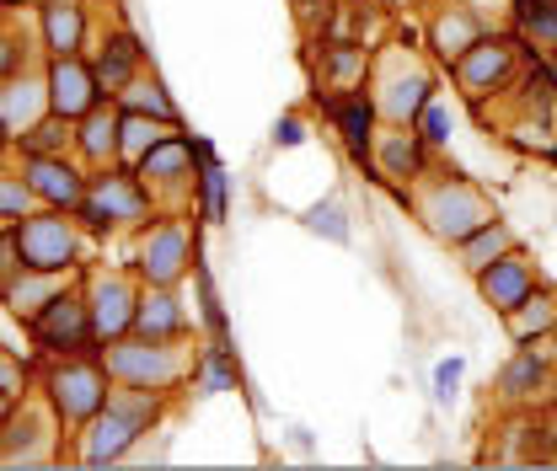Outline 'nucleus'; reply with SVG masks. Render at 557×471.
I'll list each match as a JSON object with an SVG mask.
<instances>
[{"instance_id": "nucleus-29", "label": "nucleus", "mask_w": 557, "mask_h": 471, "mask_svg": "<svg viewBox=\"0 0 557 471\" xmlns=\"http://www.w3.org/2000/svg\"><path fill=\"white\" fill-rule=\"evenodd\" d=\"M364 70H370V60H364V49L359 44H333V49H322V80L327 86H359L364 80Z\"/></svg>"}, {"instance_id": "nucleus-33", "label": "nucleus", "mask_w": 557, "mask_h": 471, "mask_svg": "<svg viewBox=\"0 0 557 471\" xmlns=\"http://www.w3.org/2000/svg\"><path fill=\"white\" fill-rule=\"evenodd\" d=\"M33 203H38V194L27 188V177H22V172H0V214L27 220V214H33Z\"/></svg>"}, {"instance_id": "nucleus-1", "label": "nucleus", "mask_w": 557, "mask_h": 471, "mask_svg": "<svg viewBox=\"0 0 557 471\" xmlns=\"http://www.w3.org/2000/svg\"><path fill=\"white\" fill-rule=\"evenodd\" d=\"M156 412H161V392H150V386H119V392H108V407L91 418V434H86V450H81V461L86 467H108V461H124L129 450H135V439L156 423Z\"/></svg>"}, {"instance_id": "nucleus-5", "label": "nucleus", "mask_w": 557, "mask_h": 471, "mask_svg": "<svg viewBox=\"0 0 557 471\" xmlns=\"http://www.w3.org/2000/svg\"><path fill=\"white\" fill-rule=\"evenodd\" d=\"M493 220V203L483 199V188H472L467 177H450V183H434L429 188V199H423V225L440 236V241H461V236H472L478 225Z\"/></svg>"}, {"instance_id": "nucleus-27", "label": "nucleus", "mask_w": 557, "mask_h": 471, "mask_svg": "<svg viewBox=\"0 0 557 471\" xmlns=\"http://www.w3.org/2000/svg\"><path fill=\"white\" fill-rule=\"evenodd\" d=\"M333 119H338V129H344L348 150L364 161L370 156V145H375V102H364V97H348L333 108Z\"/></svg>"}, {"instance_id": "nucleus-40", "label": "nucleus", "mask_w": 557, "mask_h": 471, "mask_svg": "<svg viewBox=\"0 0 557 471\" xmlns=\"http://www.w3.org/2000/svg\"><path fill=\"white\" fill-rule=\"evenodd\" d=\"M278 139H284V145H295V139H300V124H289V119H284V124H278Z\"/></svg>"}, {"instance_id": "nucleus-9", "label": "nucleus", "mask_w": 557, "mask_h": 471, "mask_svg": "<svg viewBox=\"0 0 557 471\" xmlns=\"http://www.w3.org/2000/svg\"><path fill=\"white\" fill-rule=\"evenodd\" d=\"M22 177H27V188L38 194V203H49V209H70V214H81V199H86V172L65 161V156H27L22 161Z\"/></svg>"}, {"instance_id": "nucleus-41", "label": "nucleus", "mask_w": 557, "mask_h": 471, "mask_svg": "<svg viewBox=\"0 0 557 471\" xmlns=\"http://www.w3.org/2000/svg\"><path fill=\"white\" fill-rule=\"evenodd\" d=\"M11 402H16V397H5V392H0V423L11 418Z\"/></svg>"}, {"instance_id": "nucleus-10", "label": "nucleus", "mask_w": 557, "mask_h": 471, "mask_svg": "<svg viewBox=\"0 0 557 471\" xmlns=\"http://www.w3.org/2000/svg\"><path fill=\"white\" fill-rule=\"evenodd\" d=\"M49 102H54L60 119L81 124V119L102 102V80H97V70L86 65L81 54H60V60L49 65Z\"/></svg>"}, {"instance_id": "nucleus-45", "label": "nucleus", "mask_w": 557, "mask_h": 471, "mask_svg": "<svg viewBox=\"0 0 557 471\" xmlns=\"http://www.w3.org/2000/svg\"><path fill=\"white\" fill-rule=\"evenodd\" d=\"M0 5H33V0H0Z\"/></svg>"}, {"instance_id": "nucleus-19", "label": "nucleus", "mask_w": 557, "mask_h": 471, "mask_svg": "<svg viewBox=\"0 0 557 471\" xmlns=\"http://www.w3.org/2000/svg\"><path fill=\"white\" fill-rule=\"evenodd\" d=\"M370 156H375V161H381V172H386V177H397V183L423 177V135H418L413 124H392L386 135H375Z\"/></svg>"}, {"instance_id": "nucleus-39", "label": "nucleus", "mask_w": 557, "mask_h": 471, "mask_svg": "<svg viewBox=\"0 0 557 471\" xmlns=\"http://www.w3.org/2000/svg\"><path fill=\"white\" fill-rule=\"evenodd\" d=\"M16 60H22V49H16V38L11 33H0V80L16 70Z\"/></svg>"}, {"instance_id": "nucleus-44", "label": "nucleus", "mask_w": 557, "mask_h": 471, "mask_svg": "<svg viewBox=\"0 0 557 471\" xmlns=\"http://www.w3.org/2000/svg\"><path fill=\"white\" fill-rule=\"evenodd\" d=\"M295 5H300V11H311V5H322V0H295Z\"/></svg>"}, {"instance_id": "nucleus-34", "label": "nucleus", "mask_w": 557, "mask_h": 471, "mask_svg": "<svg viewBox=\"0 0 557 471\" xmlns=\"http://www.w3.org/2000/svg\"><path fill=\"white\" fill-rule=\"evenodd\" d=\"M413 129L423 135V145H445V139H450V108L429 97V108L418 113V124H413Z\"/></svg>"}, {"instance_id": "nucleus-15", "label": "nucleus", "mask_w": 557, "mask_h": 471, "mask_svg": "<svg viewBox=\"0 0 557 471\" xmlns=\"http://www.w3.org/2000/svg\"><path fill=\"white\" fill-rule=\"evenodd\" d=\"M70 289V269H22L11 273L5 284H0V306L11 311V317H22V322H33L54 295H65Z\"/></svg>"}, {"instance_id": "nucleus-26", "label": "nucleus", "mask_w": 557, "mask_h": 471, "mask_svg": "<svg viewBox=\"0 0 557 471\" xmlns=\"http://www.w3.org/2000/svg\"><path fill=\"white\" fill-rule=\"evenodd\" d=\"M166 135H177V124H161V119H150V113H124V129H119V161L139 166V161H145Z\"/></svg>"}, {"instance_id": "nucleus-7", "label": "nucleus", "mask_w": 557, "mask_h": 471, "mask_svg": "<svg viewBox=\"0 0 557 471\" xmlns=\"http://www.w3.org/2000/svg\"><path fill=\"white\" fill-rule=\"evenodd\" d=\"M27 337L38 343V348H60V354H81V348H91L97 343V327H91V306L81 300V295H54L33 322H27Z\"/></svg>"}, {"instance_id": "nucleus-8", "label": "nucleus", "mask_w": 557, "mask_h": 471, "mask_svg": "<svg viewBox=\"0 0 557 471\" xmlns=\"http://www.w3.org/2000/svg\"><path fill=\"white\" fill-rule=\"evenodd\" d=\"M515 60H520V44L515 38H483V44H472L461 60H456V86H461V97H472V102H483L487 91H504L509 86V75H515Z\"/></svg>"}, {"instance_id": "nucleus-32", "label": "nucleus", "mask_w": 557, "mask_h": 471, "mask_svg": "<svg viewBox=\"0 0 557 471\" xmlns=\"http://www.w3.org/2000/svg\"><path fill=\"white\" fill-rule=\"evenodd\" d=\"M70 139H75V135H70V119H60V113H54V119H38L27 135H16V145H22L27 156H65Z\"/></svg>"}, {"instance_id": "nucleus-6", "label": "nucleus", "mask_w": 557, "mask_h": 471, "mask_svg": "<svg viewBox=\"0 0 557 471\" xmlns=\"http://www.w3.org/2000/svg\"><path fill=\"white\" fill-rule=\"evenodd\" d=\"M49 402L54 412L65 418V423H91L102 407H108V364H97V359H65V364H54L49 370Z\"/></svg>"}, {"instance_id": "nucleus-31", "label": "nucleus", "mask_w": 557, "mask_h": 471, "mask_svg": "<svg viewBox=\"0 0 557 471\" xmlns=\"http://www.w3.org/2000/svg\"><path fill=\"white\" fill-rule=\"evenodd\" d=\"M129 75H139V49H135V38H113L108 49H102V60H97V80L108 86V91H119Z\"/></svg>"}, {"instance_id": "nucleus-12", "label": "nucleus", "mask_w": 557, "mask_h": 471, "mask_svg": "<svg viewBox=\"0 0 557 471\" xmlns=\"http://www.w3.org/2000/svg\"><path fill=\"white\" fill-rule=\"evenodd\" d=\"M557 348H547V337L542 343H520V354L498 370V397L509 407H531L542 402V392H547V381H553V359Z\"/></svg>"}, {"instance_id": "nucleus-23", "label": "nucleus", "mask_w": 557, "mask_h": 471, "mask_svg": "<svg viewBox=\"0 0 557 471\" xmlns=\"http://www.w3.org/2000/svg\"><path fill=\"white\" fill-rule=\"evenodd\" d=\"M38 16H44V49L60 60V54H81V38H86V16L75 0H38Z\"/></svg>"}, {"instance_id": "nucleus-36", "label": "nucleus", "mask_w": 557, "mask_h": 471, "mask_svg": "<svg viewBox=\"0 0 557 471\" xmlns=\"http://www.w3.org/2000/svg\"><path fill=\"white\" fill-rule=\"evenodd\" d=\"M205 203H209V220H225V172L214 161L205 166Z\"/></svg>"}, {"instance_id": "nucleus-17", "label": "nucleus", "mask_w": 557, "mask_h": 471, "mask_svg": "<svg viewBox=\"0 0 557 471\" xmlns=\"http://www.w3.org/2000/svg\"><path fill=\"white\" fill-rule=\"evenodd\" d=\"M194 150L199 145H188L183 135H166L145 161H139V183L150 188V194H166V188H188V177H194Z\"/></svg>"}, {"instance_id": "nucleus-42", "label": "nucleus", "mask_w": 557, "mask_h": 471, "mask_svg": "<svg viewBox=\"0 0 557 471\" xmlns=\"http://www.w3.org/2000/svg\"><path fill=\"white\" fill-rule=\"evenodd\" d=\"M11 139H16V135H11V129H5V119H0V150H5Z\"/></svg>"}, {"instance_id": "nucleus-16", "label": "nucleus", "mask_w": 557, "mask_h": 471, "mask_svg": "<svg viewBox=\"0 0 557 471\" xmlns=\"http://www.w3.org/2000/svg\"><path fill=\"white\" fill-rule=\"evenodd\" d=\"M54 113V102H49V75H5L0 80V119H5V129L11 135H27L38 119H49Z\"/></svg>"}, {"instance_id": "nucleus-46", "label": "nucleus", "mask_w": 557, "mask_h": 471, "mask_svg": "<svg viewBox=\"0 0 557 471\" xmlns=\"http://www.w3.org/2000/svg\"><path fill=\"white\" fill-rule=\"evenodd\" d=\"M553 161H557V145H553Z\"/></svg>"}, {"instance_id": "nucleus-25", "label": "nucleus", "mask_w": 557, "mask_h": 471, "mask_svg": "<svg viewBox=\"0 0 557 471\" xmlns=\"http://www.w3.org/2000/svg\"><path fill=\"white\" fill-rule=\"evenodd\" d=\"M135 333L139 337H183L188 333V317H183V306L172 300V289H166V284H156L150 295H139Z\"/></svg>"}, {"instance_id": "nucleus-14", "label": "nucleus", "mask_w": 557, "mask_h": 471, "mask_svg": "<svg viewBox=\"0 0 557 471\" xmlns=\"http://www.w3.org/2000/svg\"><path fill=\"white\" fill-rule=\"evenodd\" d=\"M86 306H91V327H97V337H124L129 327H135L139 295H135V284H129L124 273H91V295H86Z\"/></svg>"}, {"instance_id": "nucleus-43", "label": "nucleus", "mask_w": 557, "mask_h": 471, "mask_svg": "<svg viewBox=\"0 0 557 471\" xmlns=\"http://www.w3.org/2000/svg\"><path fill=\"white\" fill-rule=\"evenodd\" d=\"M11 225H16V220H11V214H0V236H5V231H11Z\"/></svg>"}, {"instance_id": "nucleus-22", "label": "nucleus", "mask_w": 557, "mask_h": 471, "mask_svg": "<svg viewBox=\"0 0 557 471\" xmlns=\"http://www.w3.org/2000/svg\"><path fill=\"white\" fill-rule=\"evenodd\" d=\"M515 247H520V236H515V231H509V225L493 214L487 225H478L472 236H461V241H456V258H461V269L478 278L487 263H498V258H504V252H515Z\"/></svg>"}, {"instance_id": "nucleus-37", "label": "nucleus", "mask_w": 557, "mask_h": 471, "mask_svg": "<svg viewBox=\"0 0 557 471\" xmlns=\"http://www.w3.org/2000/svg\"><path fill=\"white\" fill-rule=\"evenodd\" d=\"M456 386H461V359H445V364L434 370V402H450Z\"/></svg>"}, {"instance_id": "nucleus-11", "label": "nucleus", "mask_w": 557, "mask_h": 471, "mask_svg": "<svg viewBox=\"0 0 557 471\" xmlns=\"http://www.w3.org/2000/svg\"><path fill=\"white\" fill-rule=\"evenodd\" d=\"M139 269L150 284H177L188 269V225L183 220H156L145 236H139Z\"/></svg>"}, {"instance_id": "nucleus-20", "label": "nucleus", "mask_w": 557, "mask_h": 471, "mask_svg": "<svg viewBox=\"0 0 557 471\" xmlns=\"http://www.w3.org/2000/svg\"><path fill=\"white\" fill-rule=\"evenodd\" d=\"M119 129H124V113H119V108H102V102L81 119L75 150L86 156V166H91V172H108V166L119 161Z\"/></svg>"}, {"instance_id": "nucleus-4", "label": "nucleus", "mask_w": 557, "mask_h": 471, "mask_svg": "<svg viewBox=\"0 0 557 471\" xmlns=\"http://www.w3.org/2000/svg\"><path fill=\"white\" fill-rule=\"evenodd\" d=\"M70 209H38L27 220H16V241H22V263L27 269H75L86 241L75 231V220H65Z\"/></svg>"}, {"instance_id": "nucleus-38", "label": "nucleus", "mask_w": 557, "mask_h": 471, "mask_svg": "<svg viewBox=\"0 0 557 471\" xmlns=\"http://www.w3.org/2000/svg\"><path fill=\"white\" fill-rule=\"evenodd\" d=\"M16 269H22V241H16V225H11V231L0 236V284H5Z\"/></svg>"}, {"instance_id": "nucleus-3", "label": "nucleus", "mask_w": 557, "mask_h": 471, "mask_svg": "<svg viewBox=\"0 0 557 471\" xmlns=\"http://www.w3.org/2000/svg\"><path fill=\"white\" fill-rule=\"evenodd\" d=\"M177 337H139V343H113L108 348V375H119V381H129V386H150V392H166V386H177L183 375H188V359L172 348Z\"/></svg>"}, {"instance_id": "nucleus-18", "label": "nucleus", "mask_w": 557, "mask_h": 471, "mask_svg": "<svg viewBox=\"0 0 557 471\" xmlns=\"http://www.w3.org/2000/svg\"><path fill=\"white\" fill-rule=\"evenodd\" d=\"M487 38V22L472 11V5H445L434 22H429V49L440 54V60H461L472 44H483Z\"/></svg>"}, {"instance_id": "nucleus-30", "label": "nucleus", "mask_w": 557, "mask_h": 471, "mask_svg": "<svg viewBox=\"0 0 557 471\" xmlns=\"http://www.w3.org/2000/svg\"><path fill=\"white\" fill-rule=\"evenodd\" d=\"M515 22L531 44L557 49V0H515Z\"/></svg>"}, {"instance_id": "nucleus-24", "label": "nucleus", "mask_w": 557, "mask_h": 471, "mask_svg": "<svg viewBox=\"0 0 557 471\" xmlns=\"http://www.w3.org/2000/svg\"><path fill=\"white\" fill-rule=\"evenodd\" d=\"M504 327H509L515 343H542V337H553L557 333V295L536 284V289L504 317Z\"/></svg>"}, {"instance_id": "nucleus-13", "label": "nucleus", "mask_w": 557, "mask_h": 471, "mask_svg": "<svg viewBox=\"0 0 557 471\" xmlns=\"http://www.w3.org/2000/svg\"><path fill=\"white\" fill-rule=\"evenodd\" d=\"M542 284V273H536V263H531V252H504L498 263H487L483 273H478V289H483V300L498 311V317H509L531 289Z\"/></svg>"}, {"instance_id": "nucleus-28", "label": "nucleus", "mask_w": 557, "mask_h": 471, "mask_svg": "<svg viewBox=\"0 0 557 471\" xmlns=\"http://www.w3.org/2000/svg\"><path fill=\"white\" fill-rule=\"evenodd\" d=\"M119 108H124V113H150V119H161V124H177V108H172L166 91H161L156 80H145V75H129V80L119 86Z\"/></svg>"}, {"instance_id": "nucleus-35", "label": "nucleus", "mask_w": 557, "mask_h": 471, "mask_svg": "<svg viewBox=\"0 0 557 471\" xmlns=\"http://www.w3.org/2000/svg\"><path fill=\"white\" fill-rule=\"evenodd\" d=\"M306 225L322 231V236H333V241H348V225H344V209H338V203H317V209L306 214Z\"/></svg>"}, {"instance_id": "nucleus-2", "label": "nucleus", "mask_w": 557, "mask_h": 471, "mask_svg": "<svg viewBox=\"0 0 557 471\" xmlns=\"http://www.w3.org/2000/svg\"><path fill=\"white\" fill-rule=\"evenodd\" d=\"M81 214L91 231H119V225H139L150 220V188L139 183V172H91L86 183V199H81Z\"/></svg>"}, {"instance_id": "nucleus-47", "label": "nucleus", "mask_w": 557, "mask_h": 471, "mask_svg": "<svg viewBox=\"0 0 557 471\" xmlns=\"http://www.w3.org/2000/svg\"><path fill=\"white\" fill-rule=\"evenodd\" d=\"M553 364H557V354H553Z\"/></svg>"}, {"instance_id": "nucleus-21", "label": "nucleus", "mask_w": 557, "mask_h": 471, "mask_svg": "<svg viewBox=\"0 0 557 471\" xmlns=\"http://www.w3.org/2000/svg\"><path fill=\"white\" fill-rule=\"evenodd\" d=\"M429 91H434L429 70H408V80H403V75L381 80V91H375V108H381L392 124H418V113L429 108Z\"/></svg>"}]
</instances>
